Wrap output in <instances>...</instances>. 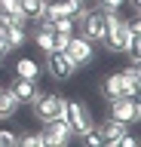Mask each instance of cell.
Listing matches in <instances>:
<instances>
[{
	"mask_svg": "<svg viewBox=\"0 0 141 147\" xmlns=\"http://www.w3.org/2000/svg\"><path fill=\"white\" fill-rule=\"evenodd\" d=\"M31 113L37 123H49V119H55L65 113V95H58V92H37L34 98H31Z\"/></svg>",
	"mask_w": 141,
	"mask_h": 147,
	"instance_id": "1",
	"label": "cell"
},
{
	"mask_svg": "<svg viewBox=\"0 0 141 147\" xmlns=\"http://www.w3.org/2000/svg\"><path fill=\"white\" fill-rule=\"evenodd\" d=\"M126 37H129L126 18H123L120 12H104V37H101L104 49H107V52H123Z\"/></svg>",
	"mask_w": 141,
	"mask_h": 147,
	"instance_id": "2",
	"label": "cell"
},
{
	"mask_svg": "<svg viewBox=\"0 0 141 147\" xmlns=\"http://www.w3.org/2000/svg\"><path fill=\"white\" fill-rule=\"evenodd\" d=\"M65 123L71 126V132H74V138L80 135V132H86V129H92L95 126V117H92V110L86 107V101L80 98H65Z\"/></svg>",
	"mask_w": 141,
	"mask_h": 147,
	"instance_id": "3",
	"label": "cell"
},
{
	"mask_svg": "<svg viewBox=\"0 0 141 147\" xmlns=\"http://www.w3.org/2000/svg\"><path fill=\"white\" fill-rule=\"evenodd\" d=\"M65 55L74 61V67H86V64L95 61V43L86 40L83 34H74L67 40V46H65Z\"/></svg>",
	"mask_w": 141,
	"mask_h": 147,
	"instance_id": "4",
	"label": "cell"
},
{
	"mask_svg": "<svg viewBox=\"0 0 141 147\" xmlns=\"http://www.w3.org/2000/svg\"><path fill=\"white\" fill-rule=\"evenodd\" d=\"M107 117L120 119L132 129L141 119V101L138 98H113V101H107Z\"/></svg>",
	"mask_w": 141,
	"mask_h": 147,
	"instance_id": "5",
	"label": "cell"
},
{
	"mask_svg": "<svg viewBox=\"0 0 141 147\" xmlns=\"http://www.w3.org/2000/svg\"><path fill=\"white\" fill-rule=\"evenodd\" d=\"M46 71H49L52 80L67 83V80H74L77 67H74V61L65 55V49H49V52H46Z\"/></svg>",
	"mask_w": 141,
	"mask_h": 147,
	"instance_id": "6",
	"label": "cell"
},
{
	"mask_svg": "<svg viewBox=\"0 0 141 147\" xmlns=\"http://www.w3.org/2000/svg\"><path fill=\"white\" fill-rule=\"evenodd\" d=\"M40 138H43V144H71L74 141V132L65 123V117H55V119H49V123H43Z\"/></svg>",
	"mask_w": 141,
	"mask_h": 147,
	"instance_id": "7",
	"label": "cell"
},
{
	"mask_svg": "<svg viewBox=\"0 0 141 147\" xmlns=\"http://www.w3.org/2000/svg\"><path fill=\"white\" fill-rule=\"evenodd\" d=\"M6 89L16 95L19 104H31V98L40 92V86H37V80H28V77H12V83L6 86Z\"/></svg>",
	"mask_w": 141,
	"mask_h": 147,
	"instance_id": "8",
	"label": "cell"
},
{
	"mask_svg": "<svg viewBox=\"0 0 141 147\" xmlns=\"http://www.w3.org/2000/svg\"><path fill=\"white\" fill-rule=\"evenodd\" d=\"M98 95H101L104 101L123 98V74H120V71L104 74V77H101V83H98Z\"/></svg>",
	"mask_w": 141,
	"mask_h": 147,
	"instance_id": "9",
	"label": "cell"
},
{
	"mask_svg": "<svg viewBox=\"0 0 141 147\" xmlns=\"http://www.w3.org/2000/svg\"><path fill=\"white\" fill-rule=\"evenodd\" d=\"M95 129L101 132V138H104V144H117V138L126 132V123H120V119H113V117H104L101 123H95Z\"/></svg>",
	"mask_w": 141,
	"mask_h": 147,
	"instance_id": "10",
	"label": "cell"
},
{
	"mask_svg": "<svg viewBox=\"0 0 141 147\" xmlns=\"http://www.w3.org/2000/svg\"><path fill=\"white\" fill-rule=\"evenodd\" d=\"M0 34L6 37V43L12 49H22V46L28 43V25H9V28H3Z\"/></svg>",
	"mask_w": 141,
	"mask_h": 147,
	"instance_id": "11",
	"label": "cell"
},
{
	"mask_svg": "<svg viewBox=\"0 0 141 147\" xmlns=\"http://www.w3.org/2000/svg\"><path fill=\"white\" fill-rule=\"evenodd\" d=\"M19 107H22V104L16 101V95H12L9 89H3V86H0V123H3V119H12Z\"/></svg>",
	"mask_w": 141,
	"mask_h": 147,
	"instance_id": "12",
	"label": "cell"
},
{
	"mask_svg": "<svg viewBox=\"0 0 141 147\" xmlns=\"http://www.w3.org/2000/svg\"><path fill=\"white\" fill-rule=\"evenodd\" d=\"M16 77L37 80V77H40V64L34 61V58H19V61H16Z\"/></svg>",
	"mask_w": 141,
	"mask_h": 147,
	"instance_id": "13",
	"label": "cell"
},
{
	"mask_svg": "<svg viewBox=\"0 0 141 147\" xmlns=\"http://www.w3.org/2000/svg\"><path fill=\"white\" fill-rule=\"evenodd\" d=\"M43 3L46 0H19V9H22V16L28 18V22H34V18L43 16Z\"/></svg>",
	"mask_w": 141,
	"mask_h": 147,
	"instance_id": "14",
	"label": "cell"
},
{
	"mask_svg": "<svg viewBox=\"0 0 141 147\" xmlns=\"http://www.w3.org/2000/svg\"><path fill=\"white\" fill-rule=\"evenodd\" d=\"M77 138H80V144H86V147H101V144H104L101 132H98L95 126H92V129H86V132H80Z\"/></svg>",
	"mask_w": 141,
	"mask_h": 147,
	"instance_id": "15",
	"label": "cell"
},
{
	"mask_svg": "<svg viewBox=\"0 0 141 147\" xmlns=\"http://www.w3.org/2000/svg\"><path fill=\"white\" fill-rule=\"evenodd\" d=\"M16 144H25V147H40V144H43V138H40V132H37V135L25 132V135H19V138H16Z\"/></svg>",
	"mask_w": 141,
	"mask_h": 147,
	"instance_id": "16",
	"label": "cell"
},
{
	"mask_svg": "<svg viewBox=\"0 0 141 147\" xmlns=\"http://www.w3.org/2000/svg\"><path fill=\"white\" fill-rule=\"evenodd\" d=\"M0 12H6V16H22L19 0H0Z\"/></svg>",
	"mask_w": 141,
	"mask_h": 147,
	"instance_id": "17",
	"label": "cell"
},
{
	"mask_svg": "<svg viewBox=\"0 0 141 147\" xmlns=\"http://www.w3.org/2000/svg\"><path fill=\"white\" fill-rule=\"evenodd\" d=\"M95 3H98V6H101L104 12H120L126 0H95Z\"/></svg>",
	"mask_w": 141,
	"mask_h": 147,
	"instance_id": "18",
	"label": "cell"
},
{
	"mask_svg": "<svg viewBox=\"0 0 141 147\" xmlns=\"http://www.w3.org/2000/svg\"><path fill=\"white\" fill-rule=\"evenodd\" d=\"M16 132H9V129H0V147H9V144H16Z\"/></svg>",
	"mask_w": 141,
	"mask_h": 147,
	"instance_id": "19",
	"label": "cell"
},
{
	"mask_svg": "<svg viewBox=\"0 0 141 147\" xmlns=\"http://www.w3.org/2000/svg\"><path fill=\"white\" fill-rule=\"evenodd\" d=\"M117 144H120V147H135V144H138V138H135V135H129V129H126V132L117 138Z\"/></svg>",
	"mask_w": 141,
	"mask_h": 147,
	"instance_id": "20",
	"label": "cell"
},
{
	"mask_svg": "<svg viewBox=\"0 0 141 147\" xmlns=\"http://www.w3.org/2000/svg\"><path fill=\"white\" fill-rule=\"evenodd\" d=\"M9 52H12V46L6 43V37L0 34V64H3V58H6V55H9Z\"/></svg>",
	"mask_w": 141,
	"mask_h": 147,
	"instance_id": "21",
	"label": "cell"
},
{
	"mask_svg": "<svg viewBox=\"0 0 141 147\" xmlns=\"http://www.w3.org/2000/svg\"><path fill=\"white\" fill-rule=\"evenodd\" d=\"M123 6H129L132 12H141V0H126V3H123Z\"/></svg>",
	"mask_w": 141,
	"mask_h": 147,
	"instance_id": "22",
	"label": "cell"
},
{
	"mask_svg": "<svg viewBox=\"0 0 141 147\" xmlns=\"http://www.w3.org/2000/svg\"><path fill=\"white\" fill-rule=\"evenodd\" d=\"M83 6H95V0H83Z\"/></svg>",
	"mask_w": 141,
	"mask_h": 147,
	"instance_id": "23",
	"label": "cell"
}]
</instances>
